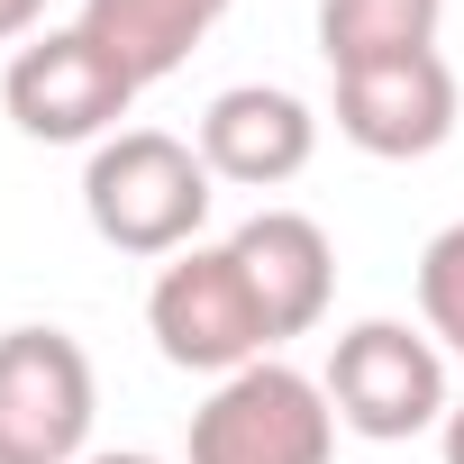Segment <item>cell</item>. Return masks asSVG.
<instances>
[{
  "label": "cell",
  "mask_w": 464,
  "mask_h": 464,
  "mask_svg": "<svg viewBox=\"0 0 464 464\" xmlns=\"http://www.w3.org/2000/svg\"><path fill=\"white\" fill-rule=\"evenodd\" d=\"M209 182L218 173L200 164L191 137H173V128H119L82 164V218H92V237L119 246V256H182V246H200V218L218 200Z\"/></svg>",
  "instance_id": "obj_1"
},
{
  "label": "cell",
  "mask_w": 464,
  "mask_h": 464,
  "mask_svg": "<svg viewBox=\"0 0 464 464\" xmlns=\"http://www.w3.org/2000/svg\"><path fill=\"white\" fill-rule=\"evenodd\" d=\"M237 10V0H82V37L146 92V82H164V73H182L191 64V46Z\"/></svg>",
  "instance_id": "obj_10"
},
{
  "label": "cell",
  "mask_w": 464,
  "mask_h": 464,
  "mask_svg": "<svg viewBox=\"0 0 464 464\" xmlns=\"http://www.w3.org/2000/svg\"><path fill=\"white\" fill-rule=\"evenodd\" d=\"M328 410L337 428L373 437V446H401V437H428L446 428V346L410 319H355L337 346H328Z\"/></svg>",
  "instance_id": "obj_2"
},
{
  "label": "cell",
  "mask_w": 464,
  "mask_h": 464,
  "mask_svg": "<svg viewBox=\"0 0 464 464\" xmlns=\"http://www.w3.org/2000/svg\"><path fill=\"white\" fill-rule=\"evenodd\" d=\"M227 256H237V274H246L274 346L310 337L328 319V301H337V246H328V227L310 209H256L237 237H227Z\"/></svg>",
  "instance_id": "obj_9"
},
{
  "label": "cell",
  "mask_w": 464,
  "mask_h": 464,
  "mask_svg": "<svg viewBox=\"0 0 464 464\" xmlns=\"http://www.w3.org/2000/svg\"><path fill=\"white\" fill-rule=\"evenodd\" d=\"M0 110H10V128L37 137V146H101L137 110V82L82 28H46V37H28L10 55V73H0Z\"/></svg>",
  "instance_id": "obj_5"
},
{
  "label": "cell",
  "mask_w": 464,
  "mask_h": 464,
  "mask_svg": "<svg viewBox=\"0 0 464 464\" xmlns=\"http://www.w3.org/2000/svg\"><path fill=\"white\" fill-rule=\"evenodd\" d=\"M419 328L446 355H464V218L419 246Z\"/></svg>",
  "instance_id": "obj_12"
},
{
  "label": "cell",
  "mask_w": 464,
  "mask_h": 464,
  "mask_svg": "<svg viewBox=\"0 0 464 464\" xmlns=\"http://www.w3.org/2000/svg\"><path fill=\"white\" fill-rule=\"evenodd\" d=\"M437 19H446V0H319V55H328V73L428 55Z\"/></svg>",
  "instance_id": "obj_11"
},
{
  "label": "cell",
  "mask_w": 464,
  "mask_h": 464,
  "mask_svg": "<svg viewBox=\"0 0 464 464\" xmlns=\"http://www.w3.org/2000/svg\"><path fill=\"white\" fill-rule=\"evenodd\" d=\"M337 137L382 155V164H419L455 137V73L446 55H392V64H355L337 73Z\"/></svg>",
  "instance_id": "obj_7"
},
{
  "label": "cell",
  "mask_w": 464,
  "mask_h": 464,
  "mask_svg": "<svg viewBox=\"0 0 464 464\" xmlns=\"http://www.w3.org/2000/svg\"><path fill=\"white\" fill-rule=\"evenodd\" d=\"M146 337H155V355L173 373H209V382H227V373L274 355V328H265V310H256V292H246L227 246L164 256V274L146 292Z\"/></svg>",
  "instance_id": "obj_3"
},
{
  "label": "cell",
  "mask_w": 464,
  "mask_h": 464,
  "mask_svg": "<svg viewBox=\"0 0 464 464\" xmlns=\"http://www.w3.org/2000/svg\"><path fill=\"white\" fill-rule=\"evenodd\" d=\"M37 19H46V0H0V46L37 37Z\"/></svg>",
  "instance_id": "obj_13"
},
{
  "label": "cell",
  "mask_w": 464,
  "mask_h": 464,
  "mask_svg": "<svg viewBox=\"0 0 464 464\" xmlns=\"http://www.w3.org/2000/svg\"><path fill=\"white\" fill-rule=\"evenodd\" d=\"M92 355L64 328H0V437L28 446L37 464H82L92 446Z\"/></svg>",
  "instance_id": "obj_6"
},
{
  "label": "cell",
  "mask_w": 464,
  "mask_h": 464,
  "mask_svg": "<svg viewBox=\"0 0 464 464\" xmlns=\"http://www.w3.org/2000/svg\"><path fill=\"white\" fill-rule=\"evenodd\" d=\"M191 146H200V164H209L218 182L274 191V182L310 173V155H319V119H310V101L283 92V82H227V92L200 110Z\"/></svg>",
  "instance_id": "obj_8"
},
{
  "label": "cell",
  "mask_w": 464,
  "mask_h": 464,
  "mask_svg": "<svg viewBox=\"0 0 464 464\" xmlns=\"http://www.w3.org/2000/svg\"><path fill=\"white\" fill-rule=\"evenodd\" d=\"M82 464H164V455H137V446H110V455H82Z\"/></svg>",
  "instance_id": "obj_15"
},
{
  "label": "cell",
  "mask_w": 464,
  "mask_h": 464,
  "mask_svg": "<svg viewBox=\"0 0 464 464\" xmlns=\"http://www.w3.org/2000/svg\"><path fill=\"white\" fill-rule=\"evenodd\" d=\"M328 455H337L328 382H310L283 355L227 373L191 410V464H328Z\"/></svg>",
  "instance_id": "obj_4"
},
{
  "label": "cell",
  "mask_w": 464,
  "mask_h": 464,
  "mask_svg": "<svg viewBox=\"0 0 464 464\" xmlns=\"http://www.w3.org/2000/svg\"><path fill=\"white\" fill-rule=\"evenodd\" d=\"M0 464H37V455H28V446H10V437H0Z\"/></svg>",
  "instance_id": "obj_16"
},
{
  "label": "cell",
  "mask_w": 464,
  "mask_h": 464,
  "mask_svg": "<svg viewBox=\"0 0 464 464\" xmlns=\"http://www.w3.org/2000/svg\"><path fill=\"white\" fill-rule=\"evenodd\" d=\"M437 446H446V464H464V401L446 410V428H437Z\"/></svg>",
  "instance_id": "obj_14"
}]
</instances>
